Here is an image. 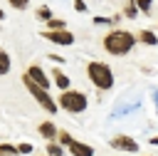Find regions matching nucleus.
<instances>
[{"label": "nucleus", "instance_id": "nucleus-1", "mask_svg": "<svg viewBox=\"0 0 158 156\" xmlns=\"http://www.w3.org/2000/svg\"><path fill=\"white\" fill-rule=\"evenodd\" d=\"M101 45H104V50H106L109 54H114V57H123V54H128V52L133 50V45H136V35L128 32V30H109V32L104 35Z\"/></svg>", "mask_w": 158, "mask_h": 156}, {"label": "nucleus", "instance_id": "nucleus-2", "mask_svg": "<svg viewBox=\"0 0 158 156\" xmlns=\"http://www.w3.org/2000/svg\"><path fill=\"white\" fill-rule=\"evenodd\" d=\"M86 77H89V82H91L96 89H101V92H106V89L114 87V72H111V67H109L106 62L91 59V62L86 64Z\"/></svg>", "mask_w": 158, "mask_h": 156}, {"label": "nucleus", "instance_id": "nucleus-3", "mask_svg": "<svg viewBox=\"0 0 158 156\" xmlns=\"http://www.w3.org/2000/svg\"><path fill=\"white\" fill-rule=\"evenodd\" d=\"M57 106L69 111V114H81L89 106V97L84 92H79V89H64L59 94V99H57Z\"/></svg>", "mask_w": 158, "mask_h": 156}, {"label": "nucleus", "instance_id": "nucleus-4", "mask_svg": "<svg viewBox=\"0 0 158 156\" xmlns=\"http://www.w3.org/2000/svg\"><path fill=\"white\" fill-rule=\"evenodd\" d=\"M22 84H25V89H27V92L35 97V102H37V104H40L44 111H49V114H57V111H59L57 102L49 97V92H47V89H42V87H37V84H32V82H30L25 74H22Z\"/></svg>", "mask_w": 158, "mask_h": 156}, {"label": "nucleus", "instance_id": "nucleus-5", "mask_svg": "<svg viewBox=\"0 0 158 156\" xmlns=\"http://www.w3.org/2000/svg\"><path fill=\"white\" fill-rule=\"evenodd\" d=\"M40 35H42L44 40L54 42V45H62V47L74 45V32H69V30H42Z\"/></svg>", "mask_w": 158, "mask_h": 156}, {"label": "nucleus", "instance_id": "nucleus-6", "mask_svg": "<svg viewBox=\"0 0 158 156\" xmlns=\"http://www.w3.org/2000/svg\"><path fill=\"white\" fill-rule=\"evenodd\" d=\"M25 77H27L32 84H37V87H42V89L49 92V74H47L40 64H30V67L25 69Z\"/></svg>", "mask_w": 158, "mask_h": 156}, {"label": "nucleus", "instance_id": "nucleus-7", "mask_svg": "<svg viewBox=\"0 0 158 156\" xmlns=\"http://www.w3.org/2000/svg\"><path fill=\"white\" fill-rule=\"evenodd\" d=\"M111 149H118V151H128V154H136L138 151V141L126 136V134H116L111 139Z\"/></svg>", "mask_w": 158, "mask_h": 156}, {"label": "nucleus", "instance_id": "nucleus-8", "mask_svg": "<svg viewBox=\"0 0 158 156\" xmlns=\"http://www.w3.org/2000/svg\"><path fill=\"white\" fill-rule=\"evenodd\" d=\"M72 156H94V149L89 146V144H84V141H77V139H69V144L64 146Z\"/></svg>", "mask_w": 158, "mask_h": 156}, {"label": "nucleus", "instance_id": "nucleus-9", "mask_svg": "<svg viewBox=\"0 0 158 156\" xmlns=\"http://www.w3.org/2000/svg\"><path fill=\"white\" fill-rule=\"evenodd\" d=\"M37 131H40V136L47 139V141H57V134H59L57 124H52V121H42V124L37 126Z\"/></svg>", "mask_w": 158, "mask_h": 156}, {"label": "nucleus", "instance_id": "nucleus-10", "mask_svg": "<svg viewBox=\"0 0 158 156\" xmlns=\"http://www.w3.org/2000/svg\"><path fill=\"white\" fill-rule=\"evenodd\" d=\"M52 82H54V87H57V89H62V92H64V89H69V77H67L59 67H54V69H52Z\"/></svg>", "mask_w": 158, "mask_h": 156}, {"label": "nucleus", "instance_id": "nucleus-11", "mask_svg": "<svg viewBox=\"0 0 158 156\" xmlns=\"http://www.w3.org/2000/svg\"><path fill=\"white\" fill-rule=\"evenodd\" d=\"M136 42H143V45H158V35L153 32V30H141L138 35H136Z\"/></svg>", "mask_w": 158, "mask_h": 156}, {"label": "nucleus", "instance_id": "nucleus-12", "mask_svg": "<svg viewBox=\"0 0 158 156\" xmlns=\"http://www.w3.org/2000/svg\"><path fill=\"white\" fill-rule=\"evenodd\" d=\"M10 67H12L10 54H7L5 50H0V77H2V74H7V72H10Z\"/></svg>", "mask_w": 158, "mask_h": 156}, {"label": "nucleus", "instance_id": "nucleus-13", "mask_svg": "<svg viewBox=\"0 0 158 156\" xmlns=\"http://www.w3.org/2000/svg\"><path fill=\"white\" fill-rule=\"evenodd\" d=\"M44 156H64V149L57 141H47V154Z\"/></svg>", "mask_w": 158, "mask_h": 156}, {"label": "nucleus", "instance_id": "nucleus-14", "mask_svg": "<svg viewBox=\"0 0 158 156\" xmlns=\"http://www.w3.org/2000/svg\"><path fill=\"white\" fill-rule=\"evenodd\" d=\"M44 30H67V22L59 20V17H52V20H47V27Z\"/></svg>", "mask_w": 158, "mask_h": 156}, {"label": "nucleus", "instance_id": "nucleus-15", "mask_svg": "<svg viewBox=\"0 0 158 156\" xmlns=\"http://www.w3.org/2000/svg\"><path fill=\"white\" fill-rule=\"evenodd\" d=\"M0 156H17V149H15V144H7V141H2V144H0Z\"/></svg>", "mask_w": 158, "mask_h": 156}, {"label": "nucleus", "instance_id": "nucleus-16", "mask_svg": "<svg viewBox=\"0 0 158 156\" xmlns=\"http://www.w3.org/2000/svg\"><path fill=\"white\" fill-rule=\"evenodd\" d=\"M35 12H37V17H40V20H44V22H47V20H52V17H54V15H52V10H49V7H47V5H40V7H37V10H35Z\"/></svg>", "mask_w": 158, "mask_h": 156}, {"label": "nucleus", "instance_id": "nucleus-17", "mask_svg": "<svg viewBox=\"0 0 158 156\" xmlns=\"http://www.w3.org/2000/svg\"><path fill=\"white\" fill-rule=\"evenodd\" d=\"M15 149H17V156H20V154H22V156H30V154L35 151V146H32L30 141H22V144H17Z\"/></svg>", "mask_w": 158, "mask_h": 156}, {"label": "nucleus", "instance_id": "nucleus-18", "mask_svg": "<svg viewBox=\"0 0 158 156\" xmlns=\"http://www.w3.org/2000/svg\"><path fill=\"white\" fill-rule=\"evenodd\" d=\"M123 15H126V17H131V20H133V17L138 15V10H136L133 0H128V2H126V7H123Z\"/></svg>", "mask_w": 158, "mask_h": 156}, {"label": "nucleus", "instance_id": "nucleus-19", "mask_svg": "<svg viewBox=\"0 0 158 156\" xmlns=\"http://www.w3.org/2000/svg\"><path fill=\"white\" fill-rule=\"evenodd\" d=\"M133 5H136V10H141V12H151V0H133Z\"/></svg>", "mask_w": 158, "mask_h": 156}, {"label": "nucleus", "instance_id": "nucleus-20", "mask_svg": "<svg viewBox=\"0 0 158 156\" xmlns=\"http://www.w3.org/2000/svg\"><path fill=\"white\" fill-rule=\"evenodd\" d=\"M10 2V7H15V10H25L27 5H30V0H7Z\"/></svg>", "mask_w": 158, "mask_h": 156}, {"label": "nucleus", "instance_id": "nucleus-21", "mask_svg": "<svg viewBox=\"0 0 158 156\" xmlns=\"http://www.w3.org/2000/svg\"><path fill=\"white\" fill-rule=\"evenodd\" d=\"M116 20H118V17H99V15H96V17H94V25H111V22H116Z\"/></svg>", "mask_w": 158, "mask_h": 156}, {"label": "nucleus", "instance_id": "nucleus-22", "mask_svg": "<svg viewBox=\"0 0 158 156\" xmlns=\"http://www.w3.org/2000/svg\"><path fill=\"white\" fill-rule=\"evenodd\" d=\"M74 10L77 12H86V2L84 0H74Z\"/></svg>", "mask_w": 158, "mask_h": 156}, {"label": "nucleus", "instance_id": "nucleus-23", "mask_svg": "<svg viewBox=\"0 0 158 156\" xmlns=\"http://www.w3.org/2000/svg\"><path fill=\"white\" fill-rule=\"evenodd\" d=\"M49 59L57 62V64H64V57H62V54H49Z\"/></svg>", "mask_w": 158, "mask_h": 156}, {"label": "nucleus", "instance_id": "nucleus-24", "mask_svg": "<svg viewBox=\"0 0 158 156\" xmlns=\"http://www.w3.org/2000/svg\"><path fill=\"white\" fill-rule=\"evenodd\" d=\"M151 144H153V146H158V136H151Z\"/></svg>", "mask_w": 158, "mask_h": 156}, {"label": "nucleus", "instance_id": "nucleus-25", "mask_svg": "<svg viewBox=\"0 0 158 156\" xmlns=\"http://www.w3.org/2000/svg\"><path fill=\"white\" fill-rule=\"evenodd\" d=\"M2 17H5V10H2V7H0V20H2Z\"/></svg>", "mask_w": 158, "mask_h": 156}, {"label": "nucleus", "instance_id": "nucleus-26", "mask_svg": "<svg viewBox=\"0 0 158 156\" xmlns=\"http://www.w3.org/2000/svg\"><path fill=\"white\" fill-rule=\"evenodd\" d=\"M156 30H158V27H156Z\"/></svg>", "mask_w": 158, "mask_h": 156}]
</instances>
